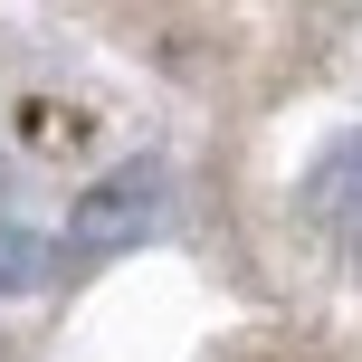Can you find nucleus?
<instances>
[{
  "mask_svg": "<svg viewBox=\"0 0 362 362\" xmlns=\"http://www.w3.org/2000/svg\"><path fill=\"white\" fill-rule=\"evenodd\" d=\"M305 210L325 219L334 238H344V257L362 267V134H344V144L315 163V181H305Z\"/></svg>",
  "mask_w": 362,
  "mask_h": 362,
  "instance_id": "nucleus-2",
  "label": "nucleus"
},
{
  "mask_svg": "<svg viewBox=\"0 0 362 362\" xmlns=\"http://www.w3.org/2000/svg\"><path fill=\"white\" fill-rule=\"evenodd\" d=\"M153 219H163V163H124V172H105V181L67 210V238H76L86 257H105V248H134Z\"/></svg>",
  "mask_w": 362,
  "mask_h": 362,
  "instance_id": "nucleus-1",
  "label": "nucleus"
},
{
  "mask_svg": "<svg viewBox=\"0 0 362 362\" xmlns=\"http://www.w3.org/2000/svg\"><path fill=\"white\" fill-rule=\"evenodd\" d=\"M48 276V248H38L29 229H0V296H19V286H38Z\"/></svg>",
  "mask_w": 362,
  "mask_h": 362,
  "instance_id": "nucleus-3",
  "label": "nucleus"
}]
</instances>
